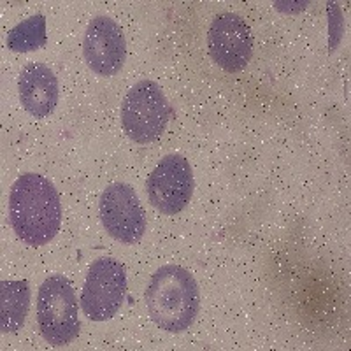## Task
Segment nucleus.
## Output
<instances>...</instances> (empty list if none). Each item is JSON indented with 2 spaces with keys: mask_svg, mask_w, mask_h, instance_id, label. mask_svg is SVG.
Returning <instances> with one entry per match:
<instances>
[{
  "mask_svg": "<svg viewBox=\"0 0 351 351\" xmlns=\"http://www.w3.org/2000/svg\"><path fill=\"white\" fill-rule=\"evenodd\" d=\"M9 219L25 244H48L62 223L60 197L49 180L34 172L21 174L9 195Z\"/></svg>",
  "mask_w": 351,
  "mask_h": 351,
  "instance_id": "f257e3e1",
  "label": "nucleus"
},
{
  "mask_svg": "<svg viewBox=\"0 0 351 351\" xmlns=\"http://www.w3.org/2000/svg\"><path fill=\"white\" fill-rule=\"evenodd\" d=\"M144 302L156 327L171 334H181L192 327L199 315V287L186 269L171 263L152 276Z\"/></svg>",
  "mask_w": 351,
  "mask_h": 351,
  "instance_id": "f03ea898",
  "label": "nucleus"
},
{
  "mask_svg": "<svg viewBox=\"0 0 351 351\" xmlns=\"http://www.w3.org/2000/svg\"><path fill=\"white\" fill-rule=\"evenodd\" d=\"M37 324L51 346H67L80 334L77 300L71 281L60 274L44 280L37 295Z\"/></svg>",
  "mask_w": 351,
  "mask_h": 351,
  "instance_id": "7ed1b4c3",
  "label": "nucleus"
},
{
  "mask_svg": "<svg viewBox=\"0 0 351 351\" xmlns=\"http://www.w3.org/2000/svg\"><path fill=\"white\" fill-rule=\"evenodd\" d=\"M171 118V106L155 81L143 80L127 92L121 104V125L134 143H155Z\"/></svg>",
  "mask_w": 351,
  "mask_h": 351,
  "instance_id": "20e7f679",
  "label": "nucleus"
},
{
  "mask_svg": "<svg viewBox=\"0 0 351 351\" xmlns=\"http://www.w3.org/2000/svg\"><path fill=\"white\" fill-rule=\"evenodd\" d=\"M127 291V276L120 262L99 258L90 265L83 291L81 307L86 318L106 322L120 311Z\"/></svg>",
  "mask_w": 351,
  "mask_h": 351,
  "instance_id": "39448f33",
  "label": "nucleus"
},
{
  "mask_svg": "<svg viewBox=\"0 0 351 351\" xmlns=\"http://www.w3.org/2000/svg\"><path fill=\"white\" fill-rule=\"evenodd\" d=\"M100 219L112 239L136 244L146 232V213L136 190L127 183H112L100 195Z\"/></svg>",
  "mask_w": 351,
  "mask_h": 351,
  "instance_id": "423d86ee",
  "label": "nucleus"
},
{
  "mask_svg": "<svg viewBox=\"0 0 351 351\" xmlns=\"http://www.w3.org/2000/svg\"><path fill=\"white\" fill-rule=\"evenodd\" d=\"M148 197L162 215H178L188 206L193 193V172L184 156L167 155L149 174Z\"/></svg>",
  "mask_w": 351,
  "mask_h": 351,
  "instance_id": "0eeeda50",
  "label": "nucleus"
},
{
  "mask_svg": "<svg viewBox=\"0 0 351 351\" xmlns=\"http://www.w3.org/2000/svg\"><path fill=\"white\" fill-rule=\"evenodd\" d=\"M213 62L227 72H239L253 55V36L246 21L236 12H219L208 32Z\"/></svg>",
  "mask_w": 351,
  "mask_h": 351,
  "instance_id": "6e6552de",
  "label": "nucleus"
},
{
  "mask_svg": "<svg viewBox=\"0 0 351 351\" xmlns=\"http://www.w3.org/2000/svg\"><path fill=\"white\" fill-rule=\"evenodd\" d=\"M83 55L88 67L99 76L118 74L127 58V43L120 25L108 16L93 18L84 32Z\"/></svg>",
  "mask_w": 351,
  "mask_h": 351,
  "instance_id": "1a4fd4ad",
  "label": "nucleus"
},
{
  "mask_svg": "<svg viewBox=\"0 0 351 351\" xmlns=\"http://www.w3.org/2000/svg\"><path fill=\"white\" fill-rule=\"evenodd\" d=\"M20 100L25 111L36 118H46L58 104V81L44 64H28L18 80Z\"/></svg>",
  "mask_w": 351,
  "mask_h": 351,
  "instance_id": "9d476101",
  "label": "nucleus"
},
{
  "mask_svg": "<svg viewBox=\"0 0 351 351\" xmlns=\"http://www.w3.org/2000/svg\"><path fill=\"white\" fill-rule=\"evenodd\" d=\"M30 307L27 281H2L0 285V328L4 334L18 332L25 325Z\"/></svg>",
  "mask_w": 351,
  "mask_h": 351,
  "instance_id": "9b49d317",
  "label": "nucleus"
},
{
  "mask_svg": "<svg viewBox=\"0 0 351 351\" xmlns=\"http://www.w3.org/2000/svg\"><path fill=\"white\" fill-rule=\"evenodd\" d=\"M46 18L36 14L9 30L8 48L14 53L37 51L46 44Z\"/></svg>",
  "mask_w": 351,
  "mask_h": 351,
  "instance_id": "f8f14e48",
  "label": "nucleus"
},
{
  "mask_svg": "<svg viewBox=\"0 0 351 351\" xmlns=\"http://www.w3.org/2000/svg\"><path fill=\"white\" fill-rule=\"evenodd\" d=\"M328 11V48L330 51H334L337 48V44L341 43V36H343V30H344V25H343V12L341 9L337 8V4H328L327 8Z\"/></svg>",
  "mask_w": 351,
  "mask_h": 351,
  "instance_id": "ddd939ff",
  "label": "nucleus"
}]
</instances>
